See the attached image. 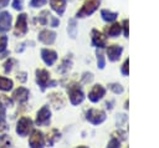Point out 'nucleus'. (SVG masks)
Returning <instances> with one entry per match:
<instances>
[{"instance_id": "obj_1", "label": "nucleus", "mask_w": 159, "mask_h": 148, "mask_svg": "<svg viewBox=\"0 0 159 148\" xmlns=\"http://www.w3.org/2000/svg\"><path fill=\"white\" fill-rule=\"evenodd\" d=\"M36 82H37V85L41 87L42 91H45L47 87H53V86L57 85V81L51 80L48 71H46V70H43V68L36 70Z\"/></svg>"}, {"instance_id": "obj_2", "label": "nucleus", "mask_w": 159, "mask_h": 148, "mask_svg": "<svg viewBox=\"0 0 159 148\" xmlns=\"http://www.w3.org/2000/svg\"><path fill=\"white\" fill-rule=\"evenodd\" d=\"M68 91V97H70V102L76 106L78 103H81L84 99V93L82 92V88L80 87V85L77 83H72L67 87Z\"/></svg>"}, {"instance_id": "obj_3", "label": "nucleus", "mask_w": 159, "mask_h": 148, "mask_svg": "<svg viewBox=\"0 0 159 148\" xmlns=\"http://www.w3.org/2000/svg\"><path fill=\"white\" fill-rule=\"evenodd\" d=\"M101 0H86L80 11H77V17H86L92 15L99 6Z\"/></svg>"}, {"instance_id": "obj_4", "label": "nucleus", "mask_w": 159, "mask_h": 148, "mask_svg": "<svg viewBox=\"0 0 159 148\" xmlns=\"http://www.w3.org/2000/svg\"><path fill=\"white\" fill-rule=\"evenodd\" d=\"M32 126L34 123L30 117H21L16 124V133L21 137H26L32 131Z\"/></svg>"}, {"instance_id": "obj_5", "label": "nucleus", "mask_w": 159, "mask_h": 148, "mask_svg": "<svg viewBox=\"0 0 159 148\" xmlns=\"http://www.w3.org/2000/svg\"><path fill=\"white\" fill-rule=\"evenodd\" d=\"M26 32H27V15L26 14H20L16 19L14 35L16 37H21V36L26 35Z\"/></svg>"}, {"instance_id": "obj_6", "label": "nucleus", "mask_w": 159, "mask_h": 148, "mask_svg": "<svg viewBox=\"0 0 159 148\" xmlns=\"http://www.w3.org/2000/svg\"><path fill=\"white\" fill-rule=\"evenodd\" d=\"M29 144H30V148H43L45 147L43 133L39 129L32 131L30 134V138H29Z\"/></svg>"}, {"instance_id": "obj_7", "label": "nucleus", "mask_w": 159, "mask_h": 148, "mask_svg": "<svg viewBox=\"0 0 159 148\" xmlns=\"http://www.w3.org/2000/svg\"><path fill=\"white\" fill-rule=\"evenodd\" d=\"M86 118L88 122H91L92 124L97 126V124H101L102 122H104L106 119V113L101 109H96V108H92L89 109L87 113H86Z\"/></svg>"}, {"instance_id": "obj_8", "label": "nucleus", "mask_w": 159, "mask_h": 148, "mask_svg": "<svg viewBox=\"0 0 159 148\" xmlns=\"http://www.w3.org/2000/svg\"><path fill=\"white\" fill-rule=\"evenodd\" d=\"M51 119V111L48 106H43L36 116V124L37 126H47Z\"/></svg>"}, {"instance_id": "obj_9", "label": "nucleus", "mask_w": 159, "mask_h": 148, "mask_svg": "<svg viewBox=\"0 0 159 148\" xmlns=\"http://www.w3.org/2000/svg\"><path fill=\"white\" fill-rule=\"evenodd\" d=\"M12 16L9 11H1L0 12V32H6L11 29Z\"/></svg>"}, {"instance_id": "obj_10", "label": "nucleus", "mask_w": 159, "mask_h": 148, "mask_svg": "<svg viewBox=\"0 0 159 148\" xmlns=\"http://www.w3.org/2000/svg\"><path fill=\"white\" fill-rule=\"evenodd\" d=\"M106 95V88L103 87V86H101V85H96V86H93V88L89 91V93H88V98H89V101L91 102H98L103 96Z\"/></svg>"}, {"instance_id": "obj_11", "label": "nucleus", "mask_w": 159, "mask_h": 148, "mask_svg": "<svg viewBox=\"0 0 159 148\" xmlns=\"http://www.w3.org/2000/svg\"><path fill=\"white\" fill-rule=\"evenodd\" d=\"M41 57L43 60V62L47 65V66H52L56 60H57V53L56 51L53 50H50V49H42L41 50Z\"/></svg>"}, {"instance_id": "obj_12", "label": "nucleus", "mask_w": 159, "mask_h": 148, "mask_svg": "<svg viewBox=\"0 0 159 148\" xmlns=\"http://www.w3.org/2000/svg\"><path fill=\"white\" fill-rule=\"evenodd\" d=\"M91 35H92V44H93V46L99 47V49H103L106 46V44H107L106 42V36L101 31L93 29L92 32H91Z\"/></svg>"}, {"instance_id": "obj_13", "label": "nucleus", "mask_w": 159, "mask_h": 148, "mask_svg": "<svg viewBox=\"0 0 159 148\" xmlns=\"http://www.w3.org/2000/svg\"><path fill=\"white\" fill-rule=\"evenodd\" d=\"M39 40L41 42H43L45 45H52L56 40V32L51 31V30H42L39 34Z\"/></svg>"}, {"instance_id": "obj_14", "label": "nucleus", "mask_w": 159, "mask_h": 148, "mask_svg": "<svg viewBox=\"0 0 159 148\" xmlns=\"http://www.w3.org/2000/svg\"><path fill=\"white\" fill-rule=\"evenodd\" d=\"M29 90H26L25 87H19L14 91L12 93V98L19 102V103H25L27 99H29Z\"/></svg>"}, {"instance_id": "obj_15", "label": "nucleus", "mask_w": 159, "mask_h": 148, "mask_svg": "<svg viewBox=\"0 0 159 148\" xmlns=\"http://www.w3.org/2000/svg\"><path fill=\"white\" fill-rule=\"evenodd\" d=\"M122 51H123V49L120 46H118V45H111L107 49V56H108V58L111 61L114 62V61H118L119 60V57L122 55Z\"/></svg>"}, {"instance_id": "obj_16", "label": "nucleus", "mask_w": 159, "mask_h": 148, "mask_svg": "<svg viewBox=\"0 0 159 148\" xmlns=\"http://www.w3.org/2000/svg\"><path fill=\"white\" fill-rule=\"evenodd\" d=\"M50 5L53 11H56L58 15H62L66 9V0H50Z\"/></svg>"}, {"instance_id": "obj_17", "label": "nucleus", "mask_w": 159, "mask_h": 148, "mask_svg": "<svg viewBox=\"0 0 159 148\" xmlns=\"http://www.w3.org/2000/svg\"><path fill=\"white\" fill-rule=\"evenodd\" d=\"M120 31H122V25L120 24H117V22L106 29L107 36H109V37H117L120 34Z\"/></svg>"}, {"instance_id": "obj_18", "label": "nucleus", "mask_w": 159, "mask_h": 148, "mask_svg": "<svg viewBox=\"0 0 159 148\" xmlns=\"http://www.w3.org/2000/svg\"><path fill=\"white\" fill-rule=\"evenodd\" d=\"M12 86H14L12 80H10L7 77H4V76H0V90L1 91H5V92L11 91Z\"/></svg>"}, {"instance_id": "obj_19", "label": "nucleus", "mask_w": 159, "mask_h": 148, "mask_svg": "<svg viewBox=\"0 0 159 148\" xmlns=\"http://www.w3.org/2000/svg\"><path fill=\"white\" fill-rule=\"evenodd\" d=\"M101 16H102V19H103L104 21H107V22H112V21H114V20L117 19L118 14L104 9V10H102V11H101Z\"/></svg>"}, {"instance_id": "obj_20", "label": "nucleus", "mask_w": 159, "mask_h": 148, "mask_svg": "<svg viewBox=\"0 0 159 148\" xmlns=\"http://www.w3.org/2000/svg\"><path fill=\"white\" fill-rule=\"evenodd\" d=\"M67 32H68V35H70L72 39H75V37H76V35H77V22H76V20H75V19H71V20L68 21Z\"/></svg>"}, {"instance_id": "obj_21", "label": "nucleus", "mask_w": 159, "mask_h": 148, "mask_svg": "<svg viewBox=\"0 0 159 148\" xmlns=\"http://www.w3.org/2000/svg\"><path fill=\"white\" fill-rule=\"evenodd\" d=\"M60 137H61V133H60L57 129H52V131L50 132V134H47V143H48V146L52 147L53 143H55L57 139H60Z\"/></svg>"}, {"instance_id": "obj_22", "label": "nucleus", "mask_w": 159, "mask_h": 148, "mask_svg": "<svg viewBox=\"0 0 159 148\" xmlns=\"http://www.w3.org/2000/svg\"><path fill=\"white\" fill-rule=\"evenodd\" d=\"M50 17H51L50 11L43 10V11H41V14L39 15V22H40V24H42V25H48Z\"/></svg>"}, {"instance_id": "obj_23", "label": "nucleus", "mask_w": 159, "mask_h": 148, "mask_svg": "<svg viewBox=\"0 0 159 148\" xmlns=\"http://www.w3.org/2000/svg\"><path fill=\"white\" fill-rule=\"evenodd\" d=\"M17 63V61L15 60V58H9L5 63H4V71H5V73H9V72H11V70L14 68V66Z\"/></svg>"}, {"instance_id": "obj_24", "label": "nucleus", "mask_w": 159, "mask_h": 148, "mask_svg": "<svg viewBox=\"0 0 159 148\" xmlns=\"http://www.w3.org/2000/svg\"><path fill=\"white\" fill-rule=\"evenodd\" d=\"M0 104L4 107H10V106H12V99L5 95H0Z\"/></svg>"}, {"instance_id": "obj_25", "label": "nucleus", "mask_w": 159, "mask_h": 148, "mask_svg": "<svg viewBox=\"0 0 159 148\" xmlns=\"http://www.w3.org/2000/svg\"><path fill=\"white\" fill-rule=\"evenodd\" d=\"M7 36L6 35H0V53L6 51V46H7Z\"/></svg>"}, {"instance_id": "obj_26", "label": "nucleus", "mask_w": 159, "mask_h": 148, "mask_svg": "<svg viewBox=\"0 0 159 148\" xmlns=\"http://www.w3.org/2000/svg\"><path fill=\"white\" fill-rule=\"evenodd\" d=\"M47 0H31L30 1V6L31 7H42L43 5H46Z\"/></svg>"}, {"instance_id": "obj_27", "label": "nucleus", "mask_w": 159, "mask_h": 148, "mask_svg": "<svg viewBox=\"0 0 159 148\" xmlns=\"http://www.w3.org/2000/svg\"><path fill=\"white\" fill-rule=\"evenodd\" d=\"M97 61H98V67L99 68H104V65H106L104 56H103V53L101 51H97Z\"/></svg>"}, {"instance_id": "obj_28", "label": "nucleus", "mask_w": 159, "mask_h": 148, "mask_svg": "<svg viewBox=\"0 0 159 148\" xmlns=\"http://www.w3.org/2000/svg\"><path fill=\"white\" fill-rule=\"evenodd\" d=\"M109 88H111L114 93H122V92H123V87H122L119 83H111V85H109Z\"/></svg>"}, {"instance_id": "obj_29", "label": "nucleus", "mask_w": 159, "mask_h": 148, "mask_svg": "<svg viewBox=\"0 0 159 148\" xmlns=\"http://www.w3.org/2000/svg\"><path fill=\"white\" fill-rule=\"evenodd\" d=\"M107 148H120V143H119V141H118L117 138H114V137H113V138L109 141V143H108Z\"/></svg>"}, {"instance_id": "obj_30", "label": "nucleus", "mask_w": 159, "mask_h": 148, "mask_svg": "<svg viewBox=\"0 0 159 148\" xmlns=\"http://www.w3.org/2000/svg\"><path fill=\"white\" fill-rule=\"evenodd\" d=\"M71 63H72V62H71V60H68V58H66V60L63 61V63L61 65L62 67H60L58 70H60L61 72H65V71H67V70H68V68L71 67Z\"/></svg>"}, {"instance_id": "obj_31", "label": "nucleus", "mask_w": 159, "mask_h": 148, "mask_svg": "<svg viewBox=\"0 0 159 148\" xmlns=\"http://www.w3.org/2000/svg\"><path fill=\"white\" fill-rule=\"evenodd\" d=\"M24 5V0H12V7L15 9V10H22V6Z\"/></svg>"}, {"instance_id": "obj_32", "label": "nucleus", "mask_w": 159, "mask_h": 148, "mask_svg": "<svg viewBox=\"0 0 159 148\" xmlns=\"http://www.w3.org/2000/svg\"><path fill=\"white\" fill-rule=\"evenodd\" d=\"M48 22H50V26H51V27H57V26L60 25V20H58L57 17L52 16V15H51V17H50V21H48Z\"/></svg>"}, {"instance_id": "obj_33", "label": "nucleus", "mask_w": 159, "mask_h": 148, "mask_svg": "<svg viewBox=\"0 0 159 148\" xmlns=\"http://www.w3.org/2000/svg\"><path fill=\"white\" fill-rule=\"evenodd\" d=\"M128 66H129V60H125L123 66H122V73L124 76H128V72H129V67Z\"/></svg>"}, {"instance_id": "obj_34", "label": "nucleus", "mask_w": 159, "mask_h": 148, "mask_svg": "<svg viewBox=\"0 0 159 148\" xmlns=\"http://www.w3.org/2000/svg\"><path fill=\"white\" fill-rule=\"evenodd\" d=\"M6 118V111H5V107L0 104V122H4Z\"/></svg>"}, {"instance_id": "obj_35", "label": "nucleus", "mask_w": 159, "mask_h": 148, "mask_svg": "<svg viewBox=\"0 0 159 148\" xmlns=\"http://www.w3.org/2000/svg\"><path fill=\"white\" fill-rule=\"evenodd\" d=\"M122 27H123V30H124V36L125 37H128V20L125 19V20H123V22H122Z\"/></svg>"}, {"instance_id": "obj_36", "label": "nucleus", "mask_w": 159, "mask_h": 148, "mask_svg": "<svg viewBox=\"0 0 159 148\" xmlns=\"http://www.w3.org/2000/svg\"><path fill=\"white\" fill-rule=\"evenodd\" d=\"M17 80H20L21 82H25V81H26V72H20V73H17Z\"/></svg>"}, {"instance_id": "obj_37", "label": "nucleus", "mask_w": 159, "mask_h": 148, "mask_svg": "<svg viewBox=\"0 0 159 148\" xmlns=\"http://www.w3.org/2000/svg\"><path fill=\"white\" fill-rule=\"evenodd\" d=\"M9 2H10V0H0V9L6 7L9 5Z\"/></svg>"}, {"instance_id": "obj_38", "label": "nucleus", "mask_w": 159, "mask_h": 148, "mask_svg": "<svg viewBox=\"0 0 159 148\" xmlns=\"http://www.w3.org/2000/svg\"><path fill=\"white\" fill-rule=\"evenodd\" d=\"M76 148H88V147H86V146H78V147H76Z\"/></svg>"}]
</instances>
